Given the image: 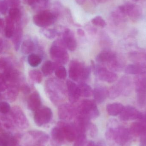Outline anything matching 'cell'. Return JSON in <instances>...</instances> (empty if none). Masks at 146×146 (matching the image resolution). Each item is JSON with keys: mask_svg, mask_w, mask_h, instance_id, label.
Returning a JSON list of instances; mask_svg holds the SVG:
<instances>
[{"mask_svg": "<svg viewBox=\"0 0 146 146\" xmlns=\"http://www.w3.org/2000/svg\"><path fill=\"white\" fill-rule=\"evenodd\" d=\"M64 86L57 80L50 79L46 83V91L51 101L55 104L60 103L65 98Z\"/></svg>", "mask_w": 146, "mask_h": 146, "instance_id": "6da1fadb", "label": "cell"}, {"mask_svg": "<svg viewBox=\"0 0 146 146\" xmlns=\"http://www.w3.org/2000/svg\"><path fill=\"white\" fill-rule=\"evenodd\" d=\"M63 40L57 39L53 42L50 50L51 58L57 64H65L69 60V55Z\"/></svg>", "mask_w": 146, "mask_h": 146, "instance_id": "7a4b0ae2", "label": "cell"}, {"mask_svg": "<svg viewBox=\"0 0 146 146\" xmlns=\"http://www.w3.org/2000/svg\"><path fill=\"white\" fill-rule=\"evenodd\" d=\"M58 15L59 13L57 11H51L45 9L35 15L33 17V21L37 26L45 28L55 23Z\"/></svg>", "mask_w": 146, "mask_h": 146, "instance_id": "3957f363", "label": "cell"}, {"mask_svg": "<svg viewBox=\"0 0 146 146\" xmlns=\"http://www.w3.org/2000/svg\"><path fill=\"white\" fill-rule=\"evenodd\" d=\"M94 100L87 99L82 100L79 107L80 115L89 120L98 118L99 116L100 112Z\"/></svg>", "mask_w": 146, "mask_h": 146, "instance_id": "277c9868", "label": "cell"}, {"mask_svg": "<svg viewBox=\"0 0 146 146\" xmlns=\"http://www.w3.org/2000/svg\"><path fill=\"white\" fill-rule=\"evenodd\" d=\"M53 117V112L48 107H40L35 111L34 121L37 126L42 127L48 123Z\"/></svg>", "mask_w": 146, "mask_h": 146, "instance_id": "5b68a950", "label": "cell"}, {"mask_svg": "<svg viewBox=\"0 0 146 146\" xmlns=\"http://www.w3.org/2000/svg\"><path fill=\"white\" fill-rule=\"evenodd\" d=\"M92 64L94 74L100 80L108 83H113L117 80L118 76L114 72L109 71L105 68L96 66L93 62Z\"/></svg>", "mask_w": 146, "mask_h": 146, "instance_id": "8992f818", "label": "cell"}, {"mask_svg": "<svg viewBox=\"0 0 146 146\" xmlns=\"http://www.w3.org/2000/svg\"><path fill=\"white\" fill-rule=\"evenodd\" d=\"M11 117L14 123L21 129H26L29 126V122L21 108L15 106L10 111Z\"/></svg>", "mask_w": 146, "mask_h": 146, "instance_id": "52a82bcc", "label": "cell"}, {"mask_svg": "<svg viewBox=\"0 0 146 146\" xmlns=\"http://www.w3.org/2000/svg\"><path fill=\"white\" fill-rule=\"evenodd\" d=\"M133 136L129 129L124 127H120L115 141L121 146H130Z\"/></svg>", "mask_w": 146, "mask_h": 146, "instance_id": "ba28073f", "label": "cell"}, {"mask_svg": "<svg viewBox=\"0 0 146 146\" xmlns=\"http://www.w3.org/2000/svg\"><path fill=\"white\" fill-rule=\"evenodd\" d=\"M143 113L140 112L135 107L132 106H125L119 114L120 120L123 121L139 120L142 117Z\"/></svg>", "mask_w": 146, "mask_h": 146, "instance_id": "9c48e42d", "label": "cell"}, {"mask_svg": "<svg viewBox=\"0 0 146 146\" xmlns=\"http://www.w3.org/2000/svg\"><path fill=\"white\" fill-rule=\"evenodd\" d=\"M123 5L127 15L133 21L139 19L142 15V9L139 5L127 2Z\"/></svg>", "mask_w": 146, "mask_h": 146, "instance_id": "30bf717a", "label": "cell"}, {"mask_svg": "<svg viewBox=\"0 0 146 146\" xmlns=\"http://www.w3.org/2000/svg\"><path fill=\"white\" fill-rule=\"evenodd\" d=\"M115 85L121 95L124 96H128L133 90L132 80L128 76H122Z\"/></svg>", "mask_w": 146, "mask_h": 146, "instance_id": "8fae6325", "label": "cell"}, {"mask_svg": "<svg viewBox=\"0 0 146 146\" xmlns=\"http://www.w3.org/2000/svg\"><path fill=\"white\" fill-rule=\"evenodd\" d=\"M85 66L80 62L72 60L69 64V76L72 80L77 81L80 80Z\"/></svg>", "mask_w": 146, "mask_h": 146, "instance_id": "7c38bea8", "label": "cell"}, {"mask_svg": "<svg viewBox=\"0 0 146 146\" xmlns=\"http://www.w3.org/2000/svg\"><path fill=\"white\" fill-rule=\"evenodd\" d=\"M51 146H62L65 141V138L62 129L60 126L54 127L51 129L50 133Z\"/></svg>", "mask_w": 146, "mask_h": 146, "instance_id": "4fadbf2b", "label": "cell"}, {"mask_svg": "<svg viewBox=\"0 0 146 146\" xmlns=\"http://www.w3.org/2000/svg\"><path fill=\"white\" fill-rule=\"evenodd\" d=\"M57 125L62 129L65 139L67 141L70 142L74 141L77 135H76L77 132L74 124L73 125L62 122H59Z\"/></svg>", "mask_w": 146, "mask_h": 146, "instance_id": "5bb4252c", "label": "cell"}, {"mask_svg": "<svg viewBox=\"0 0 146 146\" xmlns=\"http://www.w3.org/2000/svg\"><path fill=\"white\" fill-rule=\"evenodd\" d=\"M63 40L66 48L71 51H74L76 49L77 43L74 34L68 28L64 30L63 33Z\"/></svg>", "mask_w": 146, "mask_h": 146, "instance_id": "9a60e30c", "label": "cell"}, {"mask_svg": "<svg viewBox=\"0 0 146 146\" xmlns=\"http://www.w3.org/2000/svg\"><path fill=\"white\" fill-rule=\"evenodd\" d=\"M75 111L74 109L71 105L62 104L58 108V116L61 120H69L74 116Z\"/></svg>", "mask_w": 146, "mask_h": 146, "instance_id": "2e32d148", "label": "cell"}, {"mask_svg": "<svg viewBox=\"0 0 146 146\" xmlns=\"http://www.w3.org/2000/svg\"><path fill=\"white\" fill-rule=\"evenodd\" d=\"M66 84L69 101L72 104L76 103L81 97L78 85L71 80H67Z\"/></svg>", "mask_w": 146, "mask_h": 146, "instance_id": "e0dca14e", "label": "cell"}, {"mask_svg": "<svg viewBox=\"0 0 146 146\" xmlns=\"http://www.w3.org/2000/svg\"><path fill=\"white\" fill-rule=\"evenodd\" d=\"M111 19L114 24L117 25L126 20L127 15L123 5L118 6L111 13Z\"/></svg>", "mask_w": 146, "mask_h": 146, "instance_id": "ac0fdd59", "label": "cell"}, {"mask_svg": "<svg viewBox=\"0 0 146 146\" xmlns=\"http://www.w3.org/2000/svg\"><path fill=\"white\" fill-rule=\"evenodd\" d=\"M93 95L97 104H102L108 97V90L105 87L98 86L93 90Z\"/></svg>", "mask_w": 146, "mask_h": 146, "instance_id": "d6986e66", "label": "cell"}, {"mask_svg": "<svg viewBox=\"0 0 146 146\" xmlns=\"http://www.w3.org/2000/svg\"><path fill=\"white\" fill-rule=\"evenodd\" d=\"M19 86L16 83H9L8 84L7 92L5 93V98L10 102L15 101L19 95Z\"/></svg>", "mask_w": 146, "mask_h": 146, "instance_id": "ffe728a7", "label": "cell"}, {"mask_svg": "<svg viewBox=\"0 0 146 146\" xmlns=\"http://www.w3.org/2000/svg\"><path fill=\"white\" fill-rule=\"evenodd\" d=\"M136 94H146V73L137 75L135 79Z\"/></svg>", "mask_w": 146, "mask_h": 146, "instance_id": "44dd1931", "label": "cell"}, {"mask_svg": "<svg viewBox=\"0 0 146 146\" xmlns=\"http://www.w3.org/2000/svg\"><path fill=\"white\" fill-rule=\"evenodd\" d=\"M125 72L128 74H146V63L129 64L125 68Z\"/></svg>", "mask_w": 146, "mask_h": 146, "instance_id": "7402d4cb", "label": "cell"}, {"mask_svg": "<svg viewBox=\"0 0 146 146\" xmlns=\"http://www.w3.org/2000/svg\"><path fill=\"white\" fill-rule=\"evenodd\" d=\"M41 98L38 93L34 92L30 95L27 101L29 110L35 111L41 107Z\"/></svg>", "mask_w": 146, "mask_h": 146, "instance_id": "603a6c76", "label": "cell"}, {"mask_svg": "<svg viewBox=\"0 0 146 146\" xmlns=\"http://www.w3.org/2000/svg\"><path fill=\"white\" fill-rule=\"evenodd\" d=\"M117 54L109 50H105L100 52L96 56L97 62L100 63H109L113 58L115 57Z\"/></svg>", "mask_w": 146, "mask_h": 146, "instance_id": "cb8c5ba5", "label": "cell"}, {"mask_svg": "<svg viewBox=\"0 0 146 146\" xmlns=\"http://www.w3.org/2000/svg\"><path fill=\"white\" fill-rule=\"evenodd\" d=\"M129 129L133 136H141L146 133V125L140 121L135 122L132 123Z\"/></svg>", "mask_w": 146, "mask_h": 146, "instance_id": "d4e9b609", "label": "cell"}, {"mask_svg": "<svg viewBox=\"0 0 146 146\" xmlns=\"http://www.w3.org/2000/svg\"><path fill=\"white\" fill-rule=\"evenodd\" d=\"M29 134L33 139L39 144L46 143L50 139L48 135L45 132L40 130H31L29 131Z\"/></svg>", "mask_w": 146, "mask_h": 146, "instance_id": "484cf974", "label": "cell"}, {"mask_svg": "<svg viewBox=\"0 0 146 146\" xmlns=\"http://www.w3.org/2000/svg\"><path fill=\"white\" fill-rule=\"evenodd\" d=\"M23 37V30L19 25L15 27L13 34L12 36V42L15 50H18L20 48Z\"/></svg>", "mask_w": 146, "mask_h": 146, "instance_id": "4316f807", "label": "cell"}, {"mask_svg": "<svg viewBox=\"0 0 146 146\" xmlns=\"http://www.w3.org/2000/svg\"><path fill=\"white\" fill-rule=\"evenodd\" d=\"M123 108L124 106L121 103H114L107 105L106 110L110 115L116 116L119 115Z\"/></svg>", "mask_w": 146, "mask_h": 146, "instance_id": "83f0119b", "label": "cell"}, {"mask_svg": "<svg viewBox=\"0 0 146 146\" xmlns=\"http://www.w3.org/2000/svg\"><path fill=\"white\" fill-rule=\"evenodd\" d=\"M108 64L111 70L116 72H119L122 70L124 66L123 61L119 58L117 55Z\"/></svg>", "mask_w": 146, "mask_h": 146, "instance_id": "f1b7e54d", "label": "cell"}, {"mask_svg": "<svg viewBox=\"0 0 146 146\" xmlns=\"http://www.w3.org/2000/svg\"><path fill=\"white\" fill-rule=\"evenodd\" d=\"M129 57L134 64L146 63V53L144 52H131L129 54Z\"/></svg>", "mask_w": 146, "mask_h": 146, "instance_id": "f546056e", "label": "cell"}, {"mask_svg": "<svg viewBox=\"0 0 146 146\" xmlns=\"http://www.w3.org/2000/svg\"><path fill=\"white\" fill-rule=\"evenodd\" d=\"M35 48L36 45L33 41L30 39H26L21 44V51L25 54H28L33 52Z\"/></svg>", "mask_w": 146, "mask_h": 146, "instance_id": "4dcf8cb0", "label": "cell"}, {"mask_svg": "<svg viewBox=\"0 0 146 146\" xmlns=\"http://www.w3.org/2000/svg\"><path fill=\"white\" fill-rule=\"evenodd\" d=\"M80 96L86 98L90 97L93 94L91 87L83 82H80L78 85Z\"/></svg>", "mask_w": 146, "mask_h": 146, "instance_id": "1f68e13d", "label": "cell"}, {"mask_svg": "<svg viewBox=\"0 0 146 146\" xmlns=\"http://www.w3.org/2000/svg\"><path fill=\"white\" fill-rule=\"evenodd\" d=\"M56 65L57 64L50 61H47L44 62L42 67V72L44 75L45 76L50 75L55 69Z\"/></svg>", "mask_w": 146, "mask_h": 146, "instance_id": "d6a6232c", "label": "cell"}, {"mask_svg": "<svg viewBox=\"0 0 146 146\" xmlns=\"http://www.w3.org/2000/svg\"><path fill=\"white\" fill-rule=\"evenodd\" d=\"M15 22L8 16L6 18V27L5 29V36L8 38H12L15 29Z\"/></svg>", "mask_w": 146, "mask_h": 146, "instance_id": "836d02e7", "label": "cell"}, {"mask_svg": "<svg viewBox=\"0 0 146 146\" xmlns=\"http://www.w3.org/2000/svg\"><path fill=\"white\" fill-rule=\"evenodd\" d=\"M9 18L14 22H19L21 19V12L18 8L10 9L9 11Z\"/></svg>", "mask_w": 146, "mask_h": 146, "instance_id": "e575fe53", "label": "cell"}, {"mask_svg": "<svg viewBox=\"0 0 146 146\" xmlns=\"http://www.w3.org/2000/svg\"><path fill=\"white\" fill-rule=\"evenodd\" d=\"M28 63L33 67H36L41 64L42 62V58L38 55L31 54L29 55L28 58Z\"/></svg>", "mask_w": 146, "mask_h": 146, "instance_id": "d590c367", "label": "cell"}, {"mask_svg": "<svg viewBox=\"0 0 146 146\" xmlns=\"http://www.w3.org/2000/svg\"><path fill=\"white\" fill-rule=\"evenodd\" d=\"M29 75L32 80L37 83H40L42 80V75L40 71L36 69L29 72Z\"/></svg>", "mask_w": 146, "mask_h": 146, "instance_id": "8d00e7d4", "label": "cell"}, {"mask_svg": "<svg viewBox=\"0 0 146 146\" xmlns=\"http://www.w3.org/2000/svg\"><path fill=\"white\" fill-rule=\"evenodd\" d=\"M88 142L85 133L77 134L73 146H86Z\"/></svg>", "mask_w": 146, "mask_h": 146, "instance_id": "74e56055", "label": "cell"}, {"mask_svg": "<svg viewBox=\"0 0 146 146\" xmlns=\"http://www.w3.org/2000/svg\"><path fill=\"white\" fill-rule=\"evenodd\" d=\"M55 75L57 78L61 80H64L67 76V71L66 68L63 66L57 64L55 69Z\"/></svg>", "mask_w": 146, "mask_h": 146, "instance_id": "f35d334b", "label": "cell"}, {"mask_svg": "<svg viewBox=\"0 0 146 146\" xmlns=\"http://www.w3.org/2000/svg\"><path fill=\"white\" fill-rule=\"evenodd\" d=\"M41 31L45 37L50 39L55 38L58 35V32L55 29L44 28Z\"/></svg>", "mask_w": 146, "mask_h": 146, "instance_id": "ab89813d", "label": "cell"}, {"mask_svg": "<svg viewBox=\"0 0 146 146\" xmlns=\"http://www.w3.org/2000/svg\"><path fill=\"white\" fill-rule=\"evenodd\" d=\"M49 4V0H38V1L33 6V9L37 10L38 12L45 10V9Z\"/></svg>", "mask_w": 146, "mask_h": 146, "instance_id": "60d3db41", "label": "cell"}, {"mask_svg": "<svg viewBox=\"0 0 146 146\" xmlns=\"http://www.w3.org/2000/svg\"><path fill=\"white\" fill-rule=\"evenodd\" d=\"M120 95H121V94L115 84L111 87L108 90V97L111 99L117 98Z\"/></svg>", "mask_w": 146, "mask_h": 146, "instance_id": "b9f144b4", "label": "cell"}, {"mask_svg": "<svg viewBox=\"0 0 146 146\" xmlns=\"http://www.w3.org/2000/svg\"><path fill=\"white\" fill-rule=\"evenodd\" d=\"M92 24L96 26L104 28L106 25L105 21L100 16H97L94 18L91 21Z\"/></svg>", "mask_w": 146, "mask_h": 146, "instance_id": "7bdbcfd3", "label": "cell"}, {"mask_svg": "<svg viewBox=\"0 0 146 146\" xmlns=\"http://www.w3.org/2000/svg\"><path fill=\"white\" fill-rule=\"evenodd\" d=\"M136 100L139 106L143 107L146 106V94H136Z\"/></svg>", "mask_w": 146, "mask_h": 146, "instance_id": "ee69618b", "label": "cell"}, {"mask_svg": "<svg viewBox=\"0 0 146 146\" xmlns=\"http://www.w3.org/2000/svg\"><path fill=\"white\" fill-rule=\"evenodd\" d=\"M86 131H88L90 136L92 138H94L98 135V129L97 126L91 122L88 125Z\"/></svg>", "mask_w": 146, "mask_h": 146, "instance_id": "f6af8a7d", "label": "cell"}, {"mask_svg": "<svg viewBox=\"0 0 146 146\" xmlns=\"http://www.w3.org/2000/svg\"><path fill=\"white\" fill-rule=\"evenodd\" d=\"M92 69V68L91 67L85 66L81 77L80 80H81V82H84V81L88 80L89 78L90 75H91Z\"/></svg>", "mask_w": 146, "mask_h": 146, "instance_id": "bcb514c9", "label": "cell"}, {"mask_svg": "<svg viewBox=\"0 0 146 146\" xmlns=\"http://www.w3.org/2000/svg\"><path fill=\"white\" fill-rule=\"evenodd\" d=\"M10 105L6 102H0V113L6 114L11 110Z\"/></svg>", "mask_w": 146, "mask_h": 146, "instance_id": "7dc6e473", "label": "cell"}, {"mask_svg": "<svg viewBox=\"0 0 146 146\" xmlns=\"http://www.w3.org/2000/svg\"><path fill=\"white\" fill-rule=\"evenodd\" d=\"M8 84L3 74H0V92L7 90Z\"/></svg>", "mask_w": 146, "mask_h": 146, "instance_id": "c3c4849f", "label": "cell"}, {"mask_svg": "<svg viewBox=\"0 0 146 146\" xmlns=\"http://www.w3.org/2000/svg\"><path fill=\"white\" fill-rule=\"evenodd\" d=\"M8 5L5 0H0V13L2 15H5L8 9Z\"/></svg>", "mask_w": 146, "mask_h": 146, "instance_id": "681fc988", "label": "cell"}, {"mask_svg": "<svg viewBox=\"0 0 146 146\" xmlns=\"http://www.w3.org/2000/svg\"><path fill=\"white\" fill-rule=\"evenodd\" d=\"M9 7L13 8H17L20 4V0H5Z\"/></svg>", "mask_w": 146, "mask_h": 146, "instance_id": "f907efd6", "label": "cell"}, {"mask_svg": "<svg viewBox=\"0 0 146 146\" xmlns=\"http://www.w3.org/2000/svg\"><path fill=\"white\" fill-rule=\"evenodd\" d=\"M20 89L25 94H29L31 92V89L28 85L26 84H23L19 86Z\"/></svg>", "mask_w": 146, "mask_h": 146, "instance_id": "816d5d0a", "label": "cell"}, {"mask_svg": "<svg viewBox=\"0 0 146 146\" xmlns=\"http://www.w3.org/2000/svg\"><path fill=\"white\" fill-rule=\"evenodd\" d=\"M139 146H146V133L140 136Z\"/></svg>", "mask_w": 146, "mask_h": 146, "instance_id": "f5cc1de1", "label": "cell"}, {"mask_svg": "<svg viewBox=\"0 0 146 146\" xmlns=\"http://www.w3.org/2000/svg\"><path fill=\"white\" fill-rule=\"evenodd\" d=\"M0 146H9L6 139L2 136H0Z\"/></svg>", "mask_w": 146, "mask_h": 146, "instance_id": "db71d44e", "label": "cell"}, {"mask_svg": "<svg viewBox=\"0 0 146 146\" xmlns=\"http://www.w3.org/2000/svg\"><path fill=\"white\" fill-rule=\"evenodd\" d=\"M38 1V0H27L28 4L30 6H32L35 5Z\"/></svg>", "mask_w": 146, "mask_h": 146, "instance_id": "11a10c76", "label": "cell"}, {"mask_svg": "<svg viewBox=\"0 0 146 146\" xmlns=\"http://www.w3.org/2000/svg\"><path fill=\"white\" fill-rule=\"evenodd\" d=\"M95 3H104L108 1L109 0H92Z\"/></svg>", "mask_w": 146, "mask_h": 146, "instance_id": "9f6ffc18", "label": "cell"}, {"mask_svg": "<svg viewBox=\"0 0 146 146\" xmlns=\"http://www.w3.org/2000/svg\"><path fill=\"white\" fill-rule=\"evenodd\" d=\"M77 34L80 36H84L85 35V32L81 29H79L77 31Z\"/></svg>", "mask_w": 146, "mask_h": 146, "instance_id": "6f0895ef", "label": "cell"}, {"mask_svg": "<svg viewBox=\"0 0 146 146\" xmlns=\"http://www.w3.org/2000/svg\"><path fill=\"white\" fill-rule=\"evenodd\" d=\"M76 2L79 5L83 4L86 1V0H75Z\"/></svg>", "mask_w": 146, "mask_h": 146, "instance_id": "680465c9", "label": "cell"}, {"mask_svg": "<svg viewBox=\"0 0 146 146\" xmlns=\"http://www.w3.org/2000/svg\"><path fill=\"white\" fill-rule=\"evenodd\" d=\"M1 99H2V96H1V93H0V102H1Z\"/></svg>", "mask_w": 146, "mask_h": 146, "instance_id": "91938a15", "label": "cell"}, {"mask_svg": "<svg viewBox=\"0 0 146 146\" xmlns=\"http://www.w3.org/2000/svg\"><path fill=\"white\" fill-rule=\"evenodd\" d=\"M132 1H133L134 2H137L138 1H139V0H132Z\"/></svg>", "mask_w": 146, "mask_h": 146, "instance_id": "94428289", "label": "cell"}]
</instances>
